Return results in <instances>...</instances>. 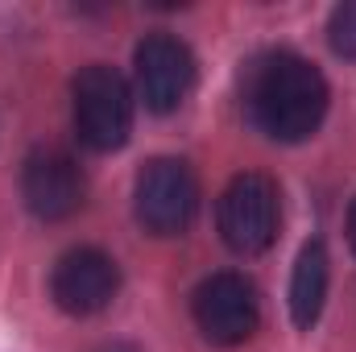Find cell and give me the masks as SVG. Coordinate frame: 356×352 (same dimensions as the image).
<instances>
[{
	"label": "cell",
	"instance_id": "cell-1",
	"mask_svg": "<svg viewBox=\"0 0 356 352\" xmlns=\"http://www.w3.org/2000/svg\"><path fill=\"white\" fill-rule=\"evenodd\" d=\"M245 108L269 141H307L327 116V79L311 58L294 50H269L249 67Z\"/></svg>",
	"mask_w": 356,
	"mask_h": 352
},
{
	"label": "cell",
	"instance_id": "cell-2",
	"mask_svg": "<svg viewBox=\"0 0 356 352\" xmlns=\"http://www.w3.org/2000/svg\"><path fill=\"white\" fill-rule=\"evenodd\" d=\"M75 129L79 141L108 154L120 150L133 133V88L124 83V75L116 67L91 63L75 75Z\"/></svg>",
	"mask_w": 356,
	"mask_h": 352
},
{
	"label": "cell",
	"instance_id": "cell-3",
	"mask_svg": "<svg viewBox=\"0 0 356 352\" xmlns=\"http://www.w3.org/2000/svg\"><path fill=\"white\" fill-rule=\"evenodd\" d=\"M137 224L154 237H178L199 211V182L182 158H154L141 166L133 186Z\"/></svg>",
	"mask_w": 356,
	"mask_h": 352
},
{
	"label": "cell",
	"instance_id": "cell-4",
	"mask_svg": "<svg viewBox=\"0 0 356 352\" xmlns=\"http://www.w3.org/2000/svg\"><path fill=\"white\" fill-rule=\"evenodd\" d=\"M277 224H282V195L277 182L266 175H236L224 195H220V237L232 253H266L277 241Z\"/></svg>",
	"mask_w": 356,
	"mask_h": 352
},
{
	"label": "cell",
	"instance_id": "cell-5",
	"mask_svg": "<svg viewBox=\"0 0 356 352\" xmlns=\"http://www.w3.org/2000/svg\"><path fill=\"white\" fill-rule=\"evenodd\" d=\"M191 311H195V323H199L203 340H211L220 349L245 344L261 323L257 286L245 273H211L207 282H199V290L191 298Z\"/></svg>",
	"mask_w": 356,
	"mask_h": 352
},
{
	"label": "cell",
	"instance_id": "cell-6",
	"mask_svg": "<svg viewBox=\"0 0 356 352\" xmlns=\"http://www.w3.org/2000/svg\"><path fill=\"white\" fill-rule=\"evenodd\" d=\"M137 95L149 112H175L195 88V54L175 33H149L137 54Z\"/></svg>",
	"mask_w": 356,
	"mask_h": 352
},
{
	"label": "cell",
	"instance_id": "cell-7",
	"mask_svg": "<svg viewBox=\"0 0 356 352\" xmlns=\"http://www.w3.org/2000/svg\"><path fill=\"white\" fill-rule=\"evenodd\" d=\"M21 195H25V207L38 220H67L83 207L88 182H83L79 162L67 150H38V154L25 158Z\"/></svg>",
	"mask_w": 356,
	"mask_h": 352
},
{
	"label": "cell",
	"instance_id": "cell-8",
	"mask_svg": "<svg viewBox=\"0 0 356 352\" xmlns=\"http://www.w3.org/2000/svg\"><path fill=\"white\" fill-rule=\"evenodd\" d=\"M120 290V269L104 249H71L63 253L50 278V294L67 315H95L104 311Z\"/></svg>",
	"mask_w": 356,
	"mask_h": 352
},
{
	"label": "cell",
	"instance_id": "cell-9",
	"mask_svg": "<svg viewBox=\"0 0 356 352\" xmlns=\"http://www.w3.org/2000/svg\"><path fill=\"white\" fill-rule=\"evenodd\" d=\"M327 249L323 241H311L302 245L298 262H294V278H290V315L298 328H311L323 311V298H327Z\"/></svg>",
	"mask_w": 356,
	"mask_h": 352
},
{
	"label": "cell",
	"instance_id": "cell-10",
	"mask_svg": "<svg viewBox=\"0 0 356 352\" xmlns=\"http://www.w3.org/2000/svg\"><path fill=\"white\" fill-rule=\"evenodd\" d=\"M327 42H332V50L340 58L356 63V0L332 8V17H327Z\"/></svg>",
	"mask_w": 356,
	"mask_h": 352
},
{
	"label": "cell",
	"instance_id": "cell-11",
	"mask_svg": "<svg viewBox=\"0 0 356 352\" xmlns=\"http://www.w3.org/2000/svg\"><path fill=\"white\" fill-rule=\"evenodd\" d=\"M348 241H353V253H356V203H353V211H348Z\"/></svg>",
	"mask_w": 356,
	"mask_h": 352
},
{
	"label": "cell",
	"instance_id": "cell-12",
	"mask_svg": "<svg viewBox=\"0 0 356 352\" xmlns=\"http://www.w3.org/2000/svg\"><path fill=\"white\" fill-rule=\"evenodd\" d=\"M104 352H137V349H129V344H112V349H104Z\"/></svg>",
	"mask_w": 356,
	"mask_h": 352
}]
</instances>
